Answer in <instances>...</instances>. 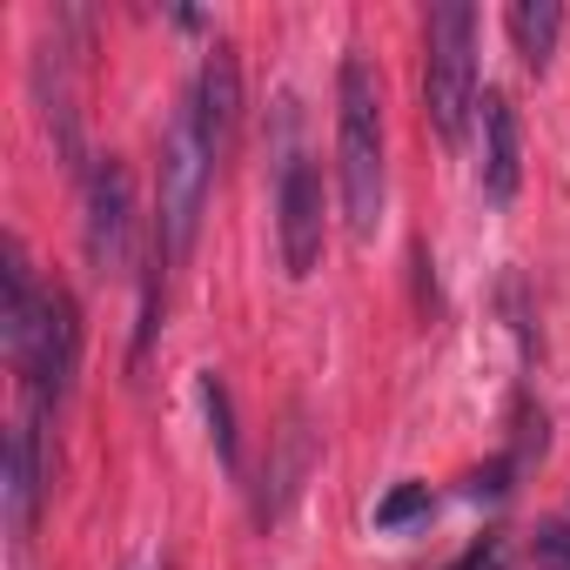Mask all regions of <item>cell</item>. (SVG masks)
Segmentation results:
<instances>
[{
    "label": "cell",
    "instance_id": "6da1fadb",
    "mask_svg": "<svg viewBox=\"0 0 570 570\" xmlns=\"http://www.w3.org/2000/svg\"><path fill=\"white\" fill-rule=\"evenodd\" d=\"M336 181L350 242H376L390 202V161H383V88L363 55H343L336 68Z\"/></svg>",
    "mask_w": 570,
    "mask_h": 570
},
{
    "label": "cell",
    "instance_id": "7a4b0ae2",
    "mask_svg": "<svg viewBox=\"0 0 570 570\" xmlns=\"http://www.w3.org/2000/svg\"><path fill=\"white\" fill-rule=\"evenodd\" d=\"M476 115V8L443 0L423 14V121L443 148H463Z\"/></svg>",
    "mask_w": 570,
    "mask_h": 570
},
{
    "label": "cell",
    "instance_id": "3957f363",
    "mask_svg": "<svg viewBox=\"0 0 570 570\" xmlns=\"http://www.w3.org/2000/svg\"><path fill=\"white\" fill-rule=\"evenodd\" d=\"M208 181H215V155L202 148L195 115L181 108V115L168 121V135H161V215H155V242H161L168 262H181V255L195 248Z\"/></svg>",
    "mask_w": 570,
    "mask_h": 570
},
{
    "label": "cell",
    "instance_id": "277c9868",
    "mask_svg": "<svg viewBox=\"0 0 570 570\" xmlns=\"http://www.w3.org/2000/svg\"><path fill=\"white\" fill-rule=\"evenodd\" d=\"M275 235H282V268L309 282L323 262V175L309 155H289L275 175Z\"/></svg>",
    "mask_w": 570,
    "mask_h": 570
},
{
    "label": "cell",
    "instance_id": "5b68a950",
    "mask_svg": "<svg viewBox=\"0 0 570 570\" xmlns=\"http://www.w3.org/2000/svg\"><path fill=\"white\" fill-rule=\"evenodd\" d=\"M128 228H135V181L115 155H101L88 175V215H81V255L101 282L128 268Z\"/></svg>",
    "mask_w": 570,
    "mask_h": 570
},
{
    "label": "cell",
    "instance_id": "8992f818",
    "mask_svg": "<svg viewBox=\"0 0 570 570\" xmlns=\"http://www.w3.org/2000/svg\"><path fill=\"white\" fill-rule=\"evenodd\" d=\"M75 370H81V309H75V296H68V289H48V316H41L35 356H28V370H21L35 416H48V410H61V403H68Z\"/></svg>",
    "mask_w": 570,
    "mask_h": 570
},
{
    "label": "cell",
    "instance_id": "52a82bcc",
    "mask_svg": "<svg viewBox=\"0 0 570 570\" xmlns=\"http://www.w3.org/2000/svg\"><path fill=\"white\" fill-rule=\"evenodd\" d=\"M0 289H8V303H0V343H8V363L21 376L28 356H35L41 316H48V289L35 282V262H28V248L14 235H8V248H0Z\"/></svg>",
    "mask_w": 570,
    "mask_h": 570
},
{
    "label": "cell",
    "instance_id": "ba28073f",
    "mask_svg": "<svg viewBox=\"0 0 570 570\" xmlns=\"http://www.w3.org/2000/svg\"><path fill=\"white\" fill-rule=\"evenodd\" d=\"M188 115H195L202 148L222 161L228 141H235V115H242V68H235V48H228V41L208 48L202 75H195V95H188Z\"/></svg>",
    "mask_w": 570,
    "mask_h": 570
},
{
    "label": "cell",
    "instance_id": "9c48e42d",
    "mask_svg": "<svg viewBox=\"0 0 570 570\" xmlns=\"http://www.w3.org/2000/svg\"><path fill=\"white\" fill-rule=\"evenodd\" d=\"M476 121H483V195L497 208L517 202L523 188V135H517V108L503 88H483L476 95Z\"/></svg>",
    "mask_w": 570,
    "mask_h": 570
},
{
    "label": "cell",
    "instance_id": "30bf717a",
    "mask_svg": "<svg viewBox=\"0 0 570 570\" xmlns=\"http://www.w3.org/2000/svg\"><path fill=\"white\" fill-rule=\"evenodd\" d=\"M35 517H41V416H28L8 436V543H14V557H28Z\"/></svg>",
    "mask_w": 570,
    "mask_h": 570
},
{
    "label": "cell",
    "instance_id": "8fae6325",
    "mask_svg": "<svg viewBox=\"0 0 570 570\" xmlns=\"http://www.w3.org/2000/svg\"><path fill=\"white\" fill-rule=\"evenodd\" d=\"M503 21H510L517 55L543 75V68H550V55H557V35H563V8H557V0H517Z\"/></svg>",
    "mask_w": 570,
    "mask_h": 570
},
{
    "label": "cell",
    "instance_id": "7c38bea8",
    "mask_svg": "<svg viewBox=\"0 0 570 570\" xmlns=\"http://www.w3.org/2000/svg\"><path fill=\"white\" fill-rule=\"evenodd\" d=\"M303 470H309V430H303V410H289V430H282V456L268 463V476H275V490L262 497V523L268 517H282V503L296 497V483H303Z\"/></svg>",
    "mask_w": 570,
    "mask_h": 570
},
{
    "label": "cell",
    "instance_id": "4fadbf2b",
    "mask_svg": "<svg viewBox=\"0 0 570 570\" xmlns=\"http://www.w3.org/2000/svg\"><path fill=\"white\" fill-rule=\"evenodd\" d=\"M202 410H208V436H215V456L235 470V410H228V383L215 370H202Z\"/></svg>",
    "mask_w": 570,
    "mask_h": 570
},
{
    "label": "cell",
    "instance_id": "5bb4252c",
    "mask_svg": "<svg viewBox=\"0 0 570 570\" xmlns=\"http://www.w3.org/2000/svg\"><path fill=\"white\" fill-rule=\"evenodd\" d=\"M430 510H436L430 483H396V490L376 503V530H403V523H416V517H430Z\"/></svg>",
    "mask_w": 570,
    "mask_h": 570
},
{
    "label": "cell",
    "instance_id": "9a60e30c",
    "mask_svg": "<svg viewBox=\"0 0 570 570\" xmlns=\"http://www.w3.org/2000/svg\"><path fill=\"white\" fill-rule=\"evenodd\" d=\"M537 557H543L550 570H570V523H550V530H537Z\"/></svg>",
    "mask_w": 570,
    "mask_h": 570
},
{
    "label": "cell",
    "instance_id": "2e32d148",
    "mask_svg": "<svg viewBox=\"0 0 570 570\" xmlns=\"http://www.w3.org/2000/svg\"><path fill=\"white\" fill-rule=\"evenodd\" d=\"M450 570H503V543H497V537H483V543H476L463 563H450Z\"/></svg>",
    "mask_w": 570,
    "mask_h": 570
}]
</instances>
